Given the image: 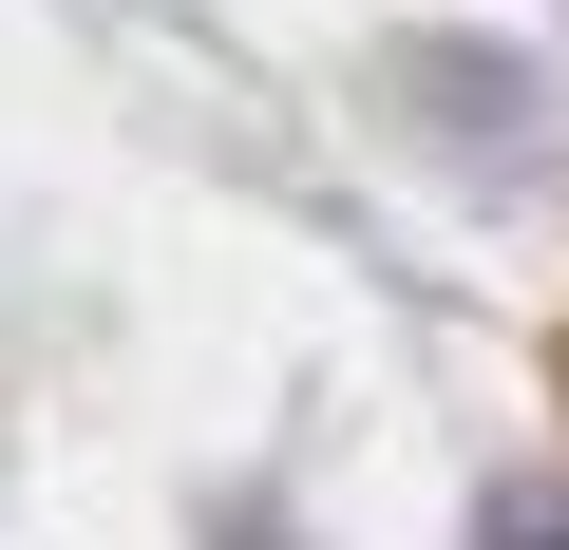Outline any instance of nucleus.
<instances>
[{
	"label": "nucleus",
	"instance_id": "f257e3e1",
	"mask_svg": "<svg viewBox=\"0 0 569 550\" xmlns=\"http://www.w3.org/2000/svg\"><path fill=\"white\" fill-rule=\"evenodd\" d=\"M493 550H569V531H493Z\"/></svg>",
	"mask_w": 569,
	"mask_h": 550
}]
</instances>
